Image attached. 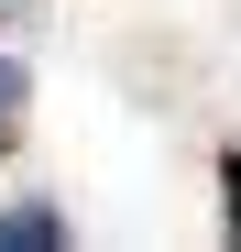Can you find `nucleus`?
Masks as SVG:
<instances>
[{
    "mask_svg": "<svg viewBox=\"0 0 241 252\" xmlns=\"http://www.w3.org/2000/svg\"><path fill=\"white\" fill-rule=\"evenodd\" d=\"M22 99H33V77H22L11 55H0V154H11V143H22Z\"/></svg>",
    "mask_w": 241,
    "mask_h": 252,
    "instance_id": "nucleus-2",
    "label": "nucleus"
},
{
    "mask_svg": "<svg viewBox=\"0 0 241 252\" xmlns=\"http://www.w3.org/2000/svg\"><path fill=\"white\" fill-rule=\"evenodd\" d=\"M219 197H230V241H241V154L219 164Z\"/></svg>",
    "mask_w": 241,
    "mask_h": 252,
    "instance_id": "nucleus-3",
    "label": "nucleus"
},
{
    "mask_svg": "<svg viewBox=\"0 0 241 252\" xmlns=\"http://www.w3.org/2000/svg\"><path fill=\"white\" fill-rule=\"evenodd\" d=\"M44 241H66V208H11L0 220V252H44Z\"/></svg>",
    "mask_w": 241,
    "mask_h": 252,
    "instance_id": "nucleus-1",
    "label": "nucleus"
}]
</instances>
